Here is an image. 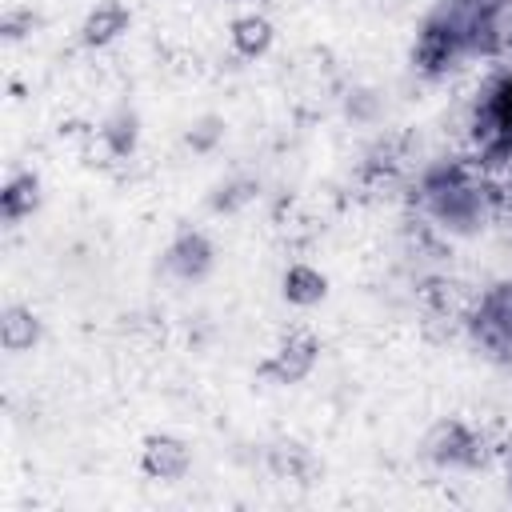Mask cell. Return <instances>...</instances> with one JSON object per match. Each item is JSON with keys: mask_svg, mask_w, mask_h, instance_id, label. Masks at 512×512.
I'll use <instances>...</instances> for the list:
<instances>
[{"mask_svg": "<svg viewBox=\"0 0 512 512\" xmlns=\"http://www.w3.org/2000/svg\"><path fill=\"white\" fill-rule=\"evenodd\" d=\"M476 140L488 156L512 152V76H500L476 104Z\"/></svg>", "mask_w": 512, "mask_h": 512, "instance_id": "1", "label": "cell"}, {"mask_svg": "<svg viewBox=\"0 0 512 512\" xmlns=\"http://www.w3.org/2000/svg\"><path fill=\"white\" fill-rule=\"evenodd\" d=\"M316 340L312 336H304V332H296V336H288L272 356H268V364H264V372L276 380V384H292V380H300V376H308L312 372V364H316Z\"/></svg>", "mask_w": 512, "mask_h": 512, "instance_id": "2", "label": "cell"}, {"mask_svg": "<svg viewBox=\"0 0 512 512\" xmlns=\"http://www.w3.org/2000/svg\"><path fill=\"white\" fill-rule=\"evenodd\" d=\"M168 272H176L180 280H204L212 268V244L204 232H180L164 256Z\"/></svg>", "mask_w": 512, "mask_h": 512, "instance_id": "3", "label": "cell"}, {"mask_svg": "<svg viewBox=\"0 0 512 512\" xmlns=\"http://www.w3.org/2000/svg\"><path fill=\"white\" fill-rule=\"evenodd\" d=\"M188 444L176 436H148L144 444V472L152 480H180L188 472Z\"/></svg>", "mask_w": 512, "mask_h": 512, "instance_id": "4", "label": "cell"}, {"mask_svg": "<svg viewBox=\"0 0 512 512\" xmlns=\"http://www.w3.org/2000/svg\"><path fill=\"white\" fill-rule=\"evenodd\" d=\"M280 284H284V300H288V304H300V308L324 300V292H328L324 272H316L312 264H292Z\"/></svg>", "mask_w": 512, "mask_h": 512, "instance_id": "5", "label": "cell"}, {"mask_svg": "<svg viewBox=\"0 0 512 512\" xmlns=\"http://www.w3.org/2000/svg\"><path fill=\"white\" fill-rule=\"evenodd\" d=\"M268 44H272V24H268L264 16L248 12V16H240V20L232 24V48H236L244 60L264 56V52H268Z\"/></svg>", "mask_w": 512, "mask_h": 512, "instance_id": "6", "label": "cell"}, {"mask_svg": "<svg viewBox=\"0 0 512 512\" xmlns=\"http://www.w3.org/2000/svg\"><path fill=\"white\" fill-rule=\"evenodd\" d=\"M36 336H40L36 316L28 308H20V304H8L4 316H0V340H4V348L8 352H24V348L36 344Z\"/></svg>", "mask_w": 512, "mask_h": 512, "instance_id": "7", "label": "cell"}, {"mask_svg": "<svg viewBox=\"0 0 512 512\" xmlns=\"http://www.w3.org/2000/svg\"><path fill=\"white\" fill-rule=\"evenodd\" d=\"M124 28H128V12H124L116 0H108V4H100V8L92 12L84 36H88V44H108V40L120 36Z\"/></svg>", "mask_w": 512, "mask_h": 512, "instance_id": "8", "label": "cell"}, {"mask_svg": "<svg viewBox=\"0 0 512 512\" xmlns=\"http://www.w3.org/2000/svg\"><path fill=\"white\" fill-rule=\"evenodd\" d=\"M472 444H476V440H472L460 424H448V428H444V440L436 444V456H440L444 464H472V460H476V452H468Z\"/></svg>", "mask_w": 512, "mask_h": 512, "instance_id": "9", "label": "cell"}, {"mask_svg": "<svg viewBox=\"0 0 512 512\" xmlns=\"http://www.w3.org/2000/svg\"><path fill=\"white\" fill-rule=\"evenodd\" d=\"M32 208H36V180H32V176L12 180L8 192H4V216H8V220H20V216H28Z\"/></svg>", "mask_w": 512, "mask_h": 512, "instance_id": "10", "label": "cell"}]
</instances>
